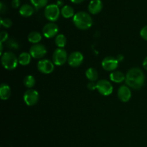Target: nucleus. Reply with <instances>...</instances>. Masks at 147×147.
<instances>
[{"label": "nucleus", "instance_id": "1a4fd4ad", "mask_svg": "<svg viewBox=\"0 0 147 147\" xmlns=\"http://www.w3.org/2000/svg\"><path fill=\"white\" fill-rule=\"evenodd\" d=\"M47 53V50L43 45L34 44L30 49V54L34 58L40 59Z\"/></svg>", "mask_w": 147, "mask_h": 147}, {"label": "nucleus", "instance_id": "a211bd4d", "mask_svg": "<svg viewBox=\"0 0 147 147\" xmlns=\"http://www.w3.org/2000/svg\"><path fill=\"white\" fill-rule=\"evenodd\" d=\"M31 55L28 53H22L18 57L19 63L22 65H27L31 61Z\"/></svg>", "mask_w": 147, "mask_h": 147}, {"label": "nucleus", "instance_id": "ddd939ff", "mask_svg": "<svg viewBox=\"0 0 147 147\" xmlns=\"http://www.w3.org/2000/svg\"><path fill=\"white\" fill-rule=\"evenodd\" d=\"M118 97L122 102H128L131 97V91L126 86H121L118 90Z\"/></svg>", "mask_w": 147, "mask_h": 147}, {"label": "nucleus", "instance_id": "7ed1b4c3", "mask_svg": "<svg viewBox=\"0 0 147 147\" xmlns=\"http://www.w3.org/2000/svg\"><path fill=\"white\" fill-rule=\"evenodd\" d=\"M1 63L4 67L7 70H14L18 64V59L15 55L11 52H6L1 55Z\"/></svg>", "mask_w": 147, "mask_h": 147}, {"label": "nucleus", "instance_id": "f704fd0d", "mask_svg": "<svg viewBox=\"0 0 147 147\" xmlns=\"http://www.w3.org/2000/svg\"><path fill=\"white\" fill-rule=\"evenodd\" d=\"M57 6H62L63 5V1H57Z\"/></svg>", "mask_w": 147, "mask_h": 147}, {"label": "nucleus", "instance_id": "f03ea898", "mask_svg": "<svg viewBox=\"0 0 147 147\" xmlns=\"http://www.w3.org/2000/svg\"><path fill=\"white\" fill-rule=\"evenodd\" d=\"M73 21L76 27L82 30H88L93 24L92 17L86 11H78L75 14Z\"/></svg>", "mask_w": 147, "mask_h": 147}, {"label": "nucleus", "instance_id": "c85d7f7f", "mask_svg": "<svg viewBox=\"0 0 147 147\" xmlns=\"http://www.w3.org/2000/svg\"><path fill=\"white\" fill-rule=\"evenodd\" d=\"M20 5V0H12L11 1V6L14 8H18Z\"/></svg>", "mask_w": 147, "mask_h": 147}, {"label": "nucleus", "instance_id": "6ab92c4d", "mask_svg": "<svg viewBox=\"0 0 147 147\" xmlns=\"http://www.w3.org/2000/svg\"><path fill=\"white\" fill-rule=\"evenodd\" d=\"M61 14L65 18H70L72 17H74V9L71 6L65 5L61 9Z\"/></svg>", "mask_w": 147, "mask_h": 147}, {"label": "nucleus", "instance_id": "7c9ffc66", "mask_svg": "<svg viewBox=\"0 0 147 147\" xmlns=\"http://www.w3.org/2000/svg\"><path fill=\"white\" fill-rule=\"evenodd\" d=\"M0 10H1V13H4L7 10V7L6 5H4L3 1H1V4H0Z\"/></svg>", "mask_w": 147, "mask_h": 147}, {"label": "nucleus", "instance_id": "9b49d317", "mask_svg": "<svg viewBox=\"0 0 147 147\" xmlns=\"http://www.w3.org/2000/svg\"><path fill=\"white\" fill-rule=\"evenodd\" d=\"M119 63L116 57H112V56H109V57H105L102 61V67L103 69L107 71H113L117 68L119 65Z\"/></svg>", "mask_w": 147, "mask_h": 147}, {"label": "nucleus", "instance_id": "bb28decb", "mask_svg": "<svg viewBox=\"0 0 147 147\" xmlns=\"http://www.w3.org/2000/svg\"><path fill=\"white\" fill-rule=\"evenodd\" d=\"M140 35L144 40L147 41V25L142 27V30H141L140 31Z\"/></svg>", "mask_w": 147, "mask_h": 147}, {"label": "nucleus", "instance_id": "b1692460", "mask_svg": "<svg viewBox=\"0 0 147 147\" xmlns=\"http://www.w3.org/2000/svg\"><path fill=\"white\" fill-rule=\"evenodd\" d=\"M30 1L36 9H40L45 7L48 0H30Z\"/></svg>", "mask_w": 147, "mask_h": 147}, {"label": "nucleus", "instance_id": "f257e3e1", "mask_svg": "<svg viewBox=\"0 0 147 147\" xmlns=\"http://www.w3.org/2000/svg\"><path fill=\"white\" fill-rule=\"evenodd\" d=\"M125 80L128 86L135 90H139L144 85L145 76L140 68L134 67L128 71Z\"/></svg>", "mask_w": 147, "mask_h": 147}, {"label": "nucleus", "instance_id": "473e14b6", "mask_svg": "<svg viewBox=\"0 0 147 147\" xmlns=\"http://www.w3.org/2000/svg\"><path fill=\"white\" fill-rule=\"evenodd\" d=\"M70 1L73 3H75V4H79V3H81L84 0H70Z\"/></svg>", "mask_w": 147, "mask_h": 147}, {"label": "nucleus", "instance_id": "dca6fc26", "mask_svg": "<svg viewBox=\"0 0 147 147\" xmlns=\"http://www.w3.org/2000/svg\"><path fill=\"white\" fill-rule=\"evenodd\" d=\"M110 79L114 83H120L126 80V76L121 71H113L110 74Z\"/></svg>", "mask_w": 147, "mask_h": 147}, {"label": "nucleus", "instance_id": "72a5a7b5", "mask_svg": "<svg viewBox=\"0 0 147 147\" xmlns=\"http://www.w3.org/2000/svg\"><path fill=\"white\" fill-rule=\"evenodd\" d=\"M116 59L118 60V61L120 62V61H122V60L123 59V55H119V56H118L117 57H116Z\"/></svg>", "mask_w": 147, "mask_h": 147}, {"label": "nucleus", "instance_id": "6e6552de", "mask_svg": "<svg viewBox=\"0 0 147 147\" xmlns=\"http://www.w3.org/2000/svg\"><path fill=\"white\" fill-rule=\"evenodd\" d=\"M37 68L40 72L44 74H50L54 70V63L47 59L40 60L37 63Z\"/></svg>", "mask_w": 147, "mask_h": 147}, {"label": "nucleus", "instance_id": "f8f14e48", "mask_svg": "<svg viewBox=\"0 0 147 147\" xmlns=\"http://www.w3.org/2000/svg\"><path fill=\"white\" fill-rule=\"evenodd\" d=\"M83 55L80 52H73L69 55L67 62L69 65L73 67H76L80 66L83 62Z\"/></svg>", "mask_w": 147, "mask_h": 147}, {"label": "nucleus", "instance_id": "a878e982", "mask_svg": "<svg viewBox=\"0 0 147 147\" xmlns=\"http://www.w3.org/2000/svg\"><path fill=\"white\" fill-rule=\"evenodd\" d=\"M7 45L10 49H14V50H17L19 49V44L17 41L14 40H9L7 42Z\"/></svg>", "mask_w": 147, "mask_h": 147}, {"label": "nucleus", "instance_id": "393cba45", "mask_svg": "<svg viewBox=\"0 0 147 147\" xmlns=\"http://www.w3.org/2000/svg\"><path fill=\"white\" fill-rule=\"evenodd\" d=\"M1 24L4 27L9 28L12 25V21L10 19H1Z\"/></svg>", "mask_w": 147, "mask_h": 147}, {"label": "nucleus", "instance_id": "2eb2a0df", "mask_svg": "<svg viewBox=\"0 0 147 147\" xmlns=\"http://www.w3.org/2000/svg\"><path fill=\"white\" fill-rule=\"evenodd\" d=\"M20 13L23 17H30L34 13V8L30 4H24L22 5L21 7H20Z\"/></svg>", "mask_w": 147, "mask_h": 147}, {"label": "nucleus", "instance_id": "0eeeda50", "mask_svg": "<svg viewBox=\"0 0 147 147\" xmlns=\"http://www.w3.org/2000/svg\"><path fill=\"white\" fill-rule=\"evenodd\" d=\"M24 100L27 106H34L39 100L38 92L33 89H29L26 90L24 94Z\"/></svg>", "mask_w": 147, "mask_h": 147}, {"label": "nucleus", "instance_id": "c756f323", "mask_svg": "<svg viewBox=\"0 0 147 147\" xmlns=\"http://www.w3.org/2000/svg\"><path fill=\"white\" fill-rule=\"evenodd\" d=\"M88 88L89 90H95V89L97 88V87H96V83H95L94 82H90V83H89L88 85Z\"/></svg>", "mask_w": 147, "mask_h": 147}, {"label": "nucleus", "instance_id": "5701e85b", "mask_svg": "<svg viewBox=\"0 0 147 147\" xmlns=\"http://www.w3.org/2000/svg\"><path fill=\"white\" fill-rule=\"evenodd\" d=\"M24 84L28 88H32L35 85V78L32 76H27L24 79Z\"/></svg>", "mask_w": 147, "mask_h": 147}, {"label": "nucleus", "instance_id": "aec40b11", "mask_svg": "<svg viewBox=\"0 0 147 147\" xmlns=\"http://www.w3.org/2000/svg\"><path fill=\"white\" fill-rule=\"evenodd\" d=\"M86 78L91 82L96 81L98 78V71L95 68H93V67H90V68L86 70Z\"/></svg>", "mask_w": 147, "mask_h": 147}, {"label": "nucleus", "instance_id": "cd10ccee", "mask_svg": "<svg viewBox=\"0 0 147 147\" xmlns=\"http://www.w3.org/2000/svg\"><path fill=\"white\" fill-rule=\"evenodd\" d=\"M0 39H1V40H0L1 43L5 42L8 39V33L6 31L1 32V33H0Z\"/></svg>", "mask_w": 147, "mask_h": 147}, {"label": "nucleus", "instance_id": "412c9836", "mask_svg": "<svg viewBox=\"0 0 147 147\" xmlns=\"http://www.w3.org/2000/svg\"><path fill=\"white\" fill-rule=\"evenodd\" d=\"M42 35L38 32H32L28 35V40L33 44H37L39 42L41 41Z\"/></svg>", "mask_w": 147, "mask_h": 147}, {"label": "nucleus", "instance_id": "2f4dec72", "mask_svg": "<svg viewBox=\"0 0 147 147\" xmlns=\"http://www.w3.org/2000/svg\"><path fill=\"white\" fill-rule=\"evenodd\" d=\"M143 67H144L146 70H147V57H145V59L143 61Z\"/></svg>", "mask_w": 147, "mask_h": 147}, {"label": "nucleus", "instance_id": "f3484780", "mask_svg": "<svg viewBox=\"0 0 147 147\" xmlns=\"http://www.w3.org/2000/svg\"><path fill=\"white\" fill-rule=\"evenodd\" d=\"M11 96V89L6 83H2L0 87V97L2 100H7Z\"/></svg>", "mask_w": 147, "mask_h": 147}, {"label": "nucleus", "instance_id": "4468645a", "mask_svg": "<svg viewBox=\"0 0 147 147\" xmlns=\"http://www.w3.org/2000/svg\"><path fill=\"white\" fill-rule=\"evenodd\" d=\"M103 8V3L101 0H91L88 4V11L93 14L100 12Z\"/></svg>", "mask_w": 147, "mask_h": 147}, {"label": "nucleus", "instance_id": "4be33fe9", "mask_svg": "<svg viewBox=\"0 0 147 147\" xmlns=\"http://www.w3.org/2000/svg\"><path fill=\"white\" fill-rule=\"evenodd\" d=\"M55 44L59 48H63V47L65 46L66 43H67V39H66L65 36L63 35V34H60L57 35V37H55Z\"/></svg>", "mask_w": 147, "mask_h": 147}, {"label": "nucleus", "instance_id": "9d476101", "mask_svg": "<svg viewBox=\"0 0 147 147\" xmlns=\"http://www.w3.org/2000/svg\"><path fill=\"white\" fill-rule=\"evenodd\" d=\"M59 31L58 26L54 22H49L43 27V35L47 38H52L57 34Z\"/></svg>", "mask_w": 147, "mask_h": 147}, {"label": "nucleus", "instance_id": "20e7f679", "mask_svg": "<svg viewBox=\"0 0 147 147\" xmlns=\"http://www.w3.org/2000/svg\"><path fill=\"white\" fill-rule=\"evenodd\" d=\"M60 9L57 4H51L47 5L45 9V16L51 22L57 20L60 16Z\"/></svg>", "mask_w": 147, "mask_h": 147}, {"label": "nucleus", "instance_id": "423d86ee", "mask_svg": "<svg viewBox=\"0 0 147 147\" xmlns=\"http://www.w3.org/2000/svg\"><path fill=\"white\" fill-rule=\"evenodd\" d=\"M96 87L99 93L103 96H109L113 93V86L107 80H100L96 83Z\"/></svg>", "mask_w": 147, "mask_h": 147}, {"label": "nucleus", "instance_id": "39448f33", "mask_svg": "<svg viewBox=\"0 0 147 147\" xmlns=\"http://www.w3.org/2000/svg\"><path fill=\"white\" fill-rule=\"evenodd\" d=\"M68 59L67 52L63 48H57L55 50L53 55V62L56 65H63Z\"/></svg>", "mask_w": 147, "mask_h": 147}]
</instances>
